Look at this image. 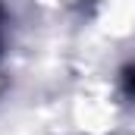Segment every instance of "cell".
I'll return each mask as SVG.
<instances>
[{"label":"cell","instance_id":"obj_1","mask_svg":"<svg viewBox=\"0 0 135 135\" xmlns=\"http://www.w3.org/2000/svg\"><path fill=\"white\" fill-rule=\"evenodd\" d=\"M126 85L135 91V69H129V75H126Z\"/></svg>","mask_w":135,"mask_h":135}]
</instances>
